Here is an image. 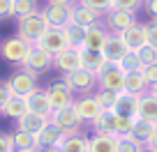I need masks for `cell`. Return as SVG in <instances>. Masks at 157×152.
<instances>
[{
  "mask_svg": "<svg viewBox=\"0 0 157 152\" xmlns=\"http://www.w3.org/2000/svg\"><path fill=\"white\" fill-rule=\"evenodd\" d=\"M49 28H51V25H49V21H46V16L42 14V9L35 12V14H28V16L16 19V35L23 37V39H28L30 44H37V42L44 37V32Z\"/></svg>",
  "mask_w": 157,
  "mask_h": 152,
  "instance_id": "6da1fadb",
  "label": "cell"
},
{
  "mask_svg": "<svg viewBox=\"0 0 157 152\" xmlns=\"http://www.w3.org/2000/svg\"><path fill=\"white\" fill-rule=\"evenodd\" d=\"M33 46L35 44H30L28 39L14 35V37H7V39L0 44V55L12 65H23L25 58L30 55V51H33Z\"/></svg>",
  "mask_w": 157,
  "mask_h": 152,
  "instance_id": "7a4b0ae2",
  "label": "cell"
},
{
  "mask_svg": "<svg viewBox=\"0 0 157 152\" xmlns=\"http://www.w3.org/2000/svg\"><path fill=\"white\" fill-rule=\"evenodd\" d=\"M51 122H53L56 127H60L65 134H78V132H81L83 120H81V115H78L76 106H74V104H69V106L58 108V111L51 113Z\"/></svg>",
  "mask_w": 157,
  "mask_h": 152,
  "instance_id": "3957f363",
  "label": "cell"
},
{
  "mask_svg": "<svg viewBox=\"0 0 157 152\" xmlns=\"http://www.w3.org/2000/svg\"><path fill=\"white\" fill-rule=\"evenodd\" d=\"M7 85H10L12 95H19V97H28L30 92L37 90V74H33L30 69L21 67L7 79Z\"/></svg>",
  "mask_w": 157,
  "mask_h": 152,
  "instance_id": "277c9868",
  "label": "cell"
},
{
  "mask_svg": "<svg viewBox=\"0 0 157 152\" xmlns=\"http://www.w3.org/2000/svg\"><path fill=\"white\" fill-rule=\"evenodd\" d=\"M63 81L74 90V92H81V95H88L97 88V74L88 72V69H76V72H69L63 74Z\"/></svg>",
  "mask_w": 157,
  "mask_h": 152,
  "instance_id": "5b68a950",
  "label": "cell"
},
{
  "mask_svg": "<svg viewBox=\"0 0 157 152\" xmlns=\"http://www.w3.org/2000/svg\"><path fill=\"white\" fill-rule=\"evenodd\" d=\"M35 46H39V49L49 51L51 55H56V53H60V51L69 49L67 32H65V28H49V30L44 32V37H42Z\"/></svg>",
  "mask_w": 157,
  "mask_h": 152,
  "instance_id": "8992f818",
  "label": "cell"
},
{
  "mask_svg": "<svg viewBox=\"0 0 157 152\" xmlns=\"http://www.w3.org/2000/svg\"><path fill=\"white\" fill-rule=\"evenodd\" d=\"M74 106H76L81 120H83V122H90V124H93L95 120L104 113V108H102V104L97 102L95 92L93 95H81L78 99H74Z\"/></svg>",
  "mask_w": 157,
  "mask_h": 152,
  "instance_id": "52a82bcc",
  "label": "cell"
},
{
  "mask_svg": "<svg viewBox=\"0 0 157 152\" xmlns=\"http://www.w3.org/2000/svg\"><path fill=\"white\" fill-rule=\"evenodd\" d=\"M136 21V12H129V9H111L106 16H104V25H106L111 32H123V30L132 28Z\"/></svg>",
  "mask_w": 157,
  "mask_h": 152,
  "instance_id": "ba28073f",
  "label": "cell"
},
{
  "mask_svg": "<svg viewBox=\"0 0 157 152\" xmlns=\"http://www.w3.org/2000/svg\"><path fill=\"white\" fill-rule=\"evenodd\" d=\"M97 88L113 90V92H123L125 90V72L118 67V65H109V67L97 76Z\"/></svg>",
  "mask_w": 157,
  "mask_h": 152,
  "instance_id": "9c48e42d",
  "label": "cell"
},
{
  "mask_svg": "<svg viewBox=\"0 0 157 152\" xmlns=\"http://www.w3.org/2000/svg\"><path fill=\"white\" fill-rule=\"evenodd\" d=\"M21 67L30 69L33 74H44V72H49V69H53V55H51L49 51L39 49V46H33L30 55L25 58V62L21 65Z\"/></svg>",
  "mask_w": 157,
  "mask_h": 152,
  "instance_id": "30bf717a",
  "label": "cell"
},
{
  "mask_svg": "<svg viewBox=\"0 0 157 152\" xmlns=\"http://www.w3.org/2000/svg\"><path fill=\"white\" fill-rule=\"evenodd\" d=\"M46 92H49V99H51L53 111H58V108H65V106H69V104H74V90L69 88L63 79H60V81H53V83L46 88Z\"/></svg>",
  "mask_w": 157,
  "mask_h": 152,
  "instance_id": "8fae6325",
  "label": "cell"
},
{
  "mask_svg": "<svg viewBox=\"0 0 157 152\" xmlns=\"http://www.w3.org/2000/svg\"><path fill=\"white\" fill-rule=\"evenodd\" d=\"M53 67L58 69V72H63V74L81 69L83 67V62H81V49H72V46H69V49L56 53L53 55Z\"/></svg>",
  "mask_w": 157,
  "mask_h": 152,
  "instance_id": "7c38bea8",
  "label": "cell"
},
{
  "mask_svg": "<svg viewBox=\"0 0 157 152\" xmlns=\"http://www.w3.org/2000/svg\"><path fill=\"white\" fill-rule=\"evenodd\" d=\"M72 7H67V5H46L44 9H42V14L46 16L51 28H67V25L72 23Z\"/></svg>",
  "mask_w": 157,
  "mask_h": 152,
  "instance_id": "4fadbf2b",
  "label": "cell"
},
{
  "mask_svg": "<svg viewBox=\"0 0 157 152\" xmlns=\"http://www.w3.org/2000/svg\"><path fill=\"white\" fill-rule=\"evenodd\" d=\"M104 55H106V60L111 65H118L120 60L125 58V55L129 53V49H127V44H125V39L120 37L118 32H109V39H106V46H104V51H102Z\"/></svg>",
  "mask_w": 157,
  "mask_h": 152,
  "instance_id": "5bb4252c",
  "label": "cell"
},
{
  "mask_svg": "<svg viewBox=\"0 0 157 152\" xmlns=\"http://www.w3.org/2000/svg\"><path fill=\"white\" fill-rule=\"evenodd\" d=\"M49 122H51L49 115H42V113L28 111L23 118L16 120V129H21V132H28V134H35V136H37V134L42 132V129H44Z\"/></svg>",
  "mask_w": 157,
  "mask_h": 152,
  "instance_id": "9a60e30c",
  "label": "cell"
},
{
  "mask_svg": "<svg viewBox=\"0 0 157 152\" xmlns=\"http://www.w3.org/2000/svg\"><path fill=\"white\" fill-rule=\"evenodd\" d=\"M72 23H78V25H83V28H93V25L104 23V16L97 14V12H93L90 7L76 2V5L72 7Z\"/></svg>",
  "mask_w": 157,
  "mask_h": 152,
  "instance_id": "2e32d148",
  "label": "cell"
},
{
  "mask_svg": "<svg viewBox=\"0 0 157 152\" xmlns=\"http://www.w3.org/2000/svg\"><path fill=\"white\" fill-rule=\"evenodd\" d=\"M120 37L125 39L129 51H139L148 44V37H146V23H134L132 28L123 30V32H118Z\"/></svg>",
  "mask_w": 157,
  "mask_h": 152,
  "instance_id": "e0dca14e",
  "label": "cell"
},
{
  "mask_svg": "<svg viewBox=\"0 0 157 152\" xmlns=\"http://www.w3.org/2000/svg\"><path fill=\"white\" fill-rule=\"evenodd\" d=\"M120 136L113 134H95L88 138V152H118Z\"/></svg>",
  "mask_w": 157,
  "mask_h": 152,
  "instance_id": "ac0fdd59",
  "label": "cell"
},
{
  "mask_svg": "<svg viewBox=\"0 0 157 152\" xmlns=\"http://www.w3.org/2000/svg\"><path fill=\"white\" fill-rule=\"evenodd\" d=\"M81 62H83V69L97 74V76L111 65L102 51H88V49H81Z\"/></svg>",
  "mask_w": 157,
  "mask_h": 152,
  "instance_id": "d6986e66",
  "label": "cell"
},
{
  "mask_svg": "<svg viewBox=\"0 0 157 152\" xmlns=\"http://www.w3.org/2000/svg\"><path fill=\"white\" fill-rule=\"evenodd\" d=\"M109 32H111V30H109L104 23L88 28V35H86V44H83V49H88V51H104V46H106V39H109Z\"/></svg>",
  "mask_w": 157,
  "mask_h": 152,
  "instance_id": "ffe728a7",
  "label": "cell"
},
{
  "mask_svg": "<svg viewBox=\"0 0 157 152\" xmlns=\"http://www.w3.org/2000/svg\"><path fill=\"white\" fill-rule=\"evenodd\" d=\"M65 136H67V134H65L60 127H56L53 122H49L42 132L37 134L39 150H42V147H60V143L65 141Z\"/></svg>",
  "mask_w": 157,
  "mask_h": 152,
  "instance_id": "44dd1931",
  "label": "cell"
},
{
  "mask_svg": "<svg viewBox=\"0 0 157 152\" xmlns=\"http://www.w3.org/2000/svg\"><path fill=\"white\" fill-rule=\"evenodd\" d=\"M28 108L35 113H42V115H49L51 118V113H53V106H51V99H49V92L42 88H37L35 92H30L28 97Z\"/></svg>",
  "mask_w": 157,
  "mask_h": 152,
  "instance_id": "7402d4cb",
  "label": "cell"
},
{
  "mask_svg": "<svg viewBox=\"0 0 157 152\" xmlns=\"http://www.w3.org/2000/svg\"><path fill=\"white\" fill-rule=\"evenodd\" d=\"M139 102H141V97H139V95L120 92V95H118V102H116V108H113V111H116L118 115H136V118H139Z\"/></svg>",
  "mask_w": 157,
  "mask_h": 152,
  "instance_id": "603a6c76",
  "label": "cell"
},
{
  "mask_svg": "<svg viewBox=\"0 0 157 152\" xmlns=\"http://www.w3.org/2000/svg\"><path fill=\"white\" fill-rule=\"evenodd\" d=\"M93 129H95V134H113V136H118V113L104 111L93 122Z\"/></svg>",
  "mask_w": 157,
  "mask_h": 152,
  "instance_id": "cb8c5ba5",
  "label": "cell"
},
{
  "mask_svg": "<svg viewBox=\"0 0 157 152\" xmlns=\"http://www.w3.org/2000/svg\"><path fill=\"white\" fill-rule=\"evenodd\" d=\"M139 118L157 124V97L155 95H150V92L141 95V102H139Z\"/></svg>",
  "mask_w": 157,
  "mask_h": 152,
  "instance_id": "d4e9b609",
  "label": "cell"
},
{
  "mask_svg": "<svg viewBox=\"0 0 157 152\" xmlns=\"http://www.w3.org/2000/svg\"><path fill=\"white\" fill-rule=\"evenodd\" d=\"M28 111H30V108H28V99L19 97V95H12V99L5 104V108H2L0 113L7 115V118H12V120H19V118H23Z\"/></svg>",
  "mask_w": 157,
  "mask_h": 152,
  "instance_id": "484cf974",
  "label": "cell"
},
{
  "mask_svg": "<svg viewBox=\"0 0 157 152\" xmlns=\"http://www.w3.org/2000/svg\"><path fill=\"white\" fill-rule=\"evenodd\" d=\"M148 90H150V85H148L146 76H143L141 72H132V74H125V90L123 92H132V95H146Z\"/></svg>",
  "mask_w": 157,
  "mask_h": 152,
  "instance_id": "4316f807",
  "label": "cell"
},
{
  "mask_svg": "<svg viewBox=\"0 0 157 152\" xmlns=\"http://www.w3.org/2000/svg\"><path fill=\"white\" fill-rule=\"evenodd\" d=\"M155 129H157V124H152V122H148V120L139 118L136 124H134V129L129 132V136H132L134 141H139L141 145H148L150 138H152V134H155Z\"/></svg>",
  "mask_w": 157,
  "mask_h": 152,
  "instance_id": "83f0119b",
  "label": "cell"
},
{
  "mask_svg": "<svg viewBox=\"0 0 157 152\" xmlns=\"http://www.w3.org/2000/svg\"><path fill=\"white\" fill-rule=\"evenodd\" d=\"M60 150L63 152H88V138L83 134H67L65 141L60 143Z\"/></svg>",
  "mask_w": 157,
  "mask_h": 152,
  "instance_id": "f1b7e54d",
  "label": "cell"
},
{
  "mask_svg": "<svg viewBox=\"0 0 157 152\" xmlns=\"http://www.w3.org/2000/svg\"><path fill=\"white\" fill-rule=\"evenodd\" d=\"M12 141H14V150H39V143H37L35 134L16 129V132H12Z\"/></svg>",
  "mask_w": 157,
  "mask_h": 152,
  "instance_id": "f546056e",
  "label": "cell"
},
{
  "mask_svg": "<svg viewBox=\"0 0 157 152\" xmlns=\"http://www.w3.org/2000/svg\"><path fill=\"white\" fill-rule=\"evenodd\" d=\"M65 32H67V39H69V46H72V49H83L88 28H83V25H78V23H69L67 28H65Z\"/></svg>",
  "mask_w": 157,
  "mask_h": 152,
  "instance_id": "4dcf8cb0",
  "label": "cell"
},
{
  "mask_svg": "<svg viewBox=\"0 0 157 152\" xmlns=\"http://www.w3.org/2000/svg\"><path fill=\"white\" fill-rule=\"evenodd\" d=\"M118 67L123 69L125 74H132V72H141L143 62H141V55H139V51H129L127 55H125L120 62H118Z\"/></svg>",
  "mask_w": 157,
  "mask_h": 152,
  "instance_id": "1f68e13d",
  "label": "cell"
},
{
  "mask_svg": "<svg viewBox=\"0 0 157 152\" xmlns=\"http://www.w3.org/2000/svg\"><path fill=\"white\" fill-rule=\"evenodd\" d=\"M39 12V0H14V16L21 19V16H28Z\"/></svg>",
  "mask_w": 157,
  "mask_h": 152,
  "instance_id": "d6a6232c",
  "label": "cell"
},
{
  "mask_svg": "<svg viewBox=\"0 0 157 152\" xmlns=\"http://www.w3.org/2000/svg\"><path fill=\"white\" fill-rule=\"evenodd\" d=\"M118 95H120V92H113V90L97 88L95 97H97V102L102 104V108H104V111H113V108H116V102H118Z\"/></svg>",
  "mask_w": 157,
  "mask_h": 152,
  "instance_id": "836d02e7",
  "label": "cell"
},
{
  "mask_svg": "<svg viewBox=\"0 0 157 152\" xmlns=\"http://www.w3.org/2000/svg\"><path fill=\"white\" fill-rule=\"evenodd\" d=\"M76 2L90 7L93 12H97V14H102V16H106L109 12L113 9V0H76Z\"/></svg>",
  "mask_w": 157,
  "mask_h": 152,
  "instance_id": "e575fe53",
  "label": "cell"
},
{
  "mask_svg": "<svg viewBox=\"0 0 157 152\" xmlns=\"http://www.w3.org/2000/svg\"><path fill=\"white\" fill-rule=\"evenodd\" d=\"M136 120H139L136 115H118V136H129Z\"/></svg>",
  "mask_w": 157,
  "mask_h": 152,
  "instance_id": "d590c367",
  "label": "cell"
},
{
  "mask_svg": "<svg viewBox=\"0 0 157 152\" xmlns=\"http://www.w3.org/2000/svg\"><path fill=\"white\" fill-rule=\"evenodd\" d=\"M141 143L134 141L132 136H120V145H118V152H141Z\"/></svg>",
  "mask_w": 157,
  "mask_h": 152,
  "instance_id": "8d00e7d4",
  "label": "cell"
},
{
  "mask_svg": "<svg viewBox=\"0 0 157 152\" xmlns=\"http://www.w3.org/2000/svg\"><path fill=\"white\" fill-rule=\"evenodd\" d=\"M113 9L139 12V9H143V0H113Z\"/></svg>",
  "mask_w": 157,
  "mask_h": 152,
  "instance_id": "74e56055",
  "label": "cell"
},
{
  "mask_svg": "<svg viewBox=\"0 0 157 152\" xmlns=\"http://www.w3.org/2000/svg\"><path fill=\"white\" fill-rule=\"evenodd\" d=\"M139 55H141V62L143 65L157 62V49H155V46H150V44H146L143 49H139Z\"/></svg>",
  "mask_w": 157,
  "mask_h": 152,
  "instance_id": "f35d334b",
  "label": "cell"
},
{
  "mask_svg": "<svg viewBox=\"0 0 157 152\" xmlns=\"http://www.w3.org/2000/svg\"><path fill=\"white\" fill-rule=\"evenodd\" d=\"M146 37H148V44L157 49V19L146 21Z\"/></svg>",
  "mask_w": 157,
  "mask_h": 152,
  "instance_id": "ab89813d",
  "label": "cell"
},
{
  "mask_svg": "<svg viewBox=\"0 0 157 152\" xmlns=\"http://www.w3.org/2000/svg\"><path fill=\"white\" fill-rule=\"evenodd\" d=\"M141 74L146 76L148 85H155V83H157V62H152V65H143V67H141Z\"/></svg>",
  "mask_w": 157,
  "mask_h": 152,
  "instance_id": "60d3db41",
  "label": "cell"
},
{
  "mask_svg": "<svg viewBox=\"0 0 157 152\" xmlns=\"http://www.w3.org/2000/svg\"><path fill=\"white\" fill-rule=\"evenodd\" d=\"M14 16V0H0V19Z\"/></svg>",
  "mask_w": 157,
  "mask_h": 152,
  "instance_id": "b9f144b4",
  "label": "cell"
},
{
  "mask_svg": "<svg viewBox=\"0 0 157 152\" xmlns=\"http://www.w3.org/2000/svg\"><path fill=\"white\" fill-rule=\"evenodd\" d=\"M12 99V90L7 85V81H0V111L5 108V104Z\"/></svg>",
  "mask_w": 157,
  "mask_h": 152,
  "instance_id": "7bdbcfd3",
  "label": "cell"
},
{
  "mask_svg": "<svg viewBox=\"0 0 157 152\" xmlns=\"http://www.w3.org/2000/svg\"><path fill=\"white\" fill-rule=\"evenodd\" d=\"M0 152H16L12 134H0Z\"/></svg>",
  "mask_w": 157,
  "mask_h": 152,
  "instance_id": "ee69618b",
  "label": "cell"
},
{
  "mask_svg": "<svg viewBox=\"0 0 157 152\" xmlns=\"http://www.w3.org/2000/svg\"><path fill=\"white\" fill-rule=\"evenodd\" d=\"M143 12L150 19H157V0H143Z\"/></svg>",
  "mask_w": 157,
  "mask_h": 152,
  "instance_id": "f6af8a7d",
  "label": "cell"
},
{
  "mask_svg": "<svg viewBox=\"0 0 157 152\" xmlns=\"http://www.w3.org/2000/svg\"><path fill=\"white\" fill-rule=\"evenodd\" d=\"M46 5H67V7H72V5H76V0H46Z\"/></svg>",
  "mask_w": 157,
  "mask_h": 152,
  "instance_id": "bcb514c9",
  "label": "cell"
},
{
  "mask_svg": "<svg viewBox=\"0 0 157 152\" xmlns=\"http://www.w3.org/2000/svg\"><path fill=\"white\" fill-rule=\"evenodd\" d=\"M148 145L157 150V129H155V134H152V138H150V143H148Z\"/></svg>",
  "mask_w": 157,
  "mask_h": 152,
  "instance_id": "7dc6e473",
  "label": "cell"
},
{
  "mask_svg": "<svg viewBox=\"0 0 157 152\" xmlns=\"http://www.w3.org/2000/svg\"><path fill=\"white\" fill-rule=\"evenodd\" d=\"M39 152H63V150H60V147H42Z\"/></svg>",
  "mask_w": 157,
  "mask_h": 152,
  "instance_id": "c3c4849f",
  "label": "cell"
},
{
  "mask_svg": "<svg viewBox=\"0 0 157 152\" xmlns=\"http://www.w3.org/2000/svg\"><path fill=\"white\" fill-rule=\"evenodd\" d=\"M141 152H157V150H155V147H150V145H143Z\"/></svg>",
  "mask_w": 157,
  "mask_h": 152,
  "instance_id": "681fc988",
  "label": "cell"
},
{
  "mask_svg": "<svg viewBox=\"0 0 157 152\" xmlns=\"http://www.w3.org/2000/svg\"><path fill=\"white\" fill-rule=\"evenodd\" d=\"M148 92H150V95H155V97H157V83H155V85H150V90H148Z\"/></svg>",
  "mask_w": 157,
  "mask_h": 152,
  "instance_id": "f907efd6",
  "label": "cell"
},
{
  "mask_svg": "<svg viewBox=\"0 0 157 152\" xmlns=\"http://www.w3.org/2000/svg\"><path fill=\"white\" fill-rule=\"evenodd\" d=\"M16 152H39V150H16Z\"/></svg>",
  "mask_w": 157,
  "mask_h": 152,
  "instance_id": "816d5d0a",
  "label": "cell"
}]
</instances>
